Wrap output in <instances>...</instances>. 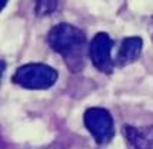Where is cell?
<instances>
[{
	"instance_id": "cell-2",
	"label": "cell",
	"mask_w": 153,
	"mask_h": 149,
	"mask_svg": "<svg viewBox=\"0 0 153 149\" xmlns=\"http://www.w3.org/2000/svg\"><path fill=\"white\" fill-rule=\"evenodd\" d=\"M59 74L57 70L45 63H27L16 69L12 82L23 89L45 90L52 88Z\"/></svg>"
},
{
	"instance_id": "cell-1",
	"label": "cell",
	"mask_w": 153,
	"mask_h": 149,
	"mask_svg": "<svg viewBox=\"0 0 153 149\" xmlns=\"http://www.w3.org/2000/svg\"><path fill=\"white\" fill-rule=\"evenodd\" d=\"M47 43L54 52L63 56L72 72H77L83 68V49L86 36L79 27L60 23L49 32Z\"/></svg>"
},
{
	"instance_id": "cell-6",
	"label": "cell",
	"mask_w": 153,
	"mask_h": 149,
	"mask_svg": "<svg viewBox=\"0 0 153 149\" xmlns=\"http://www.w3.org/2000/svg\"><path fill=\"white\" fill-rule=\"evenodd\" d=\"M142 48H143V40L140 37H136V36L126 37L120 45L119 54H117V65L126 66V65H130L134 60H137Z\"/></svg>"
},
{
	"instance_id": "cell-4",
	"label": "cell",
	"mask_w": 153,
	"mask_h": 149,
	"mask_svg": "<svg viewBox=\"0 0 153 149\" xmlns=\"http://www.w3.org/2000/svg\"><path fill=\"white\" fill-rule=\"evenodd\" d=\"M112 48H113V40L110 39L109 34L103 32L97 33L90 42L89 54L92 63L103 73H110L113 70Z\"/></svg>"
},
{
	"instance_id": "cell-5",
	"label": "cell",
	"mask_w": 153,
	"mask_h": 149,
	"mask_svg": "<svg viewBox=\"0 0 153 149\" xmlns=\"http://www.w3.org/2000/svg\"><path fill=\"white\" fill-rule=\"evenodd\" d=\"M126 141L136 149H153V125L145 128H134L130 125L123 126Z\"/></svg>"
},
{
	"instance_id": "cell-7",
	"label": "cell",
	"mask_w": 153,
	"mask_h": 149,
	"mask_svg": "<svg viewBox=\"0 0 153 149\" xmlns=\"http://www.w3.org/2000/svg\"><path fill=\"white\" fill-rule=\"evenodd\" d=\"M59 0H36V13L39 16H46L56 10Z\"/></svg>"
},
{
	"instance_id": "cell-8",
	"label": "cell",
	"mask_w": 153,
	"mask_h": 149,
	"mask_svg": "<svg viewBox=\"0 0 153 149\" xmlns=\"http://www.w3.org/2000/svg\"><path fill=\"white\" fill-rule=\"evenodd\" d=\"M6 4H7V0H0V9H4Z\"/></svg>"
},
{
	"instance_id": "cell-3",
	"label": "cell",
	"mask_w": 153,
	"mask_h": 149,
	"mask_svg": "<svg viewBox=\"0 0 153 149\" xmlns=\"http://www.w3.org/2000/svg\"><path fill=\"white\" fill-rule=\"evenodd\" d=\"M85 126L94 138V141L100 145L112 141L114 135L113 118L109 110L103 108H89L83 116Z\"/></svg>"
}]
</instances>
